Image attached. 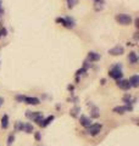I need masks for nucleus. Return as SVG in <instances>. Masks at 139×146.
<instances>
[{
  "label": "nucleus",
  "mask_w": 139,
  "mask_h": 146,
  "mask_svg": "<svg viewBox=\"0 0 139 146\" xmlns=\"http://www.w3.org/2000/svg\"><path fill=\"white\" fill-rule=\"evenodd\" d=\"M54 119V116H49L48 118H45V119H43V122H41V124L40 127H46L48 124H50L51 123V121Z\"/></svg>",
  "instance_id": "obj_14"
},
{
  "label": "nucleus",
  "mask_w": 139,
  "mask_h": 146,
  "mask_svg": "<svg viewBox=\"0 0 139 146\" xmlns=\"http://www.w3.org/2000/svg\"><path fill=\"white\" fill-rule=\"evenodd\" d=\"M128 82H129V84H131V86H133V88H137V86L139 85V76L138 74L132 76Z\"/></svg>",
  "instance_id": "obj_7"
},
{
  "label": "nucleus",
  "mask_w": 139,
  "mask_h": 146,
  "mask_svg": "<svg viewBox=\"0 0 139 146\" xmlns=\"http://www.w3.org/2000/svg\"><path fill=\"white\" fill-rule=\"evenodd\" d=\"M109 54L114 55V56H117V55H122L123 54V48L122 46H115L112 49L109 50Z\"/></svg>",
  "instance_id": "obj_6"
},
{
  "label": "nucleus",
  "mask_w": 139,
  "mask_h": 146,
  "mask_svg": "<svg viewBox=\"0 0 139 146\" xmlns=\"http://www.w3.org/2000/svg\"><path fill=\"white\" fill-rule=\"evenodd\" d=\"M116 21H117L120 25L127 26V25H131L132 17H131V15H128V13H120V15L116 16Z\"/></svg>",
  "instance_id": "obj_1"
},
{
  "label": "nucleus",
  "mask_w": 139,
  "mask_h": 146,
  "mask_svg": "<svg viewBox=\"0 0 139 146\" xmlns=\"http://www.w3.org/2000/svg\"><path fill=\"white\" fill-rule=\"evenodd\" d=\"M3 104H4V99H3V98H0V107L3 106Z\"/></svg>",
  "instance_id": "obj_24"
},
{
  "label": "nucleus",
  "mask_w": 139,
  "mask_h": 146,
  "mask_svg": "<svg viewBox=\"0 0 139 146\" xmlns=\"http://www.w3.org/2000/svg\"><path fill=\"white\" fill-rule=\"evenodd\" d=\"M128 60L131 63H137L138 62V56H137V54L136 52H131L129 54V56H128Z\"/></svg>",
  "instance_id": "obj_13"
},
{
  "label": "nucleus",
  "mask_w": 139,
  "mask_h": 146,
  "mask_svg": "<svg viewBox=\"0 0 139 146\" xmlns=\"http://www.w3.org/2000/svg\"><path fill=\"white\" fill-rule=\"evenodd\" d=\"M88 58H89L90 61H98L100 58V55L96 54V52H89V55H88Z\"/></svg>",
  "instance_id": "obj_12"
},
{
  "label": "nucleus",
  "mask_w": 139,
  "mask_h": 146,
  "mask_svg": "<svg viewBox=\"0 0 139 146\" xmlns=\"http://www.w3.org/2000/svg\"><path fill=\"white\" fill-rule=\"evenodd\" d=\"M23 101H25L26 104H28V105H38L40 102V100L38 98H28V96H25Z\"/></svg>",
  "instance_id": "obj_8"
},
{
  "label": "nucleus",
  "mask_w": 139,
  "mask_h": 146,
  "mask_svg": "<svg viewBox=\"0 0 139 146\" xmlns=\"http://www.w3.org/2000/svg\"><path fill=\"white\" fill-rule=\"evenodd\" d=\"M13 140H15V136H13L12 134H10L9 135V139H7V146H10L13 143Z\"/></svg>",
  "instance_id": "obj_20"
},
{
  "label": "nucleus",
  "mask_w": 139,
  "mask_h": 146,
  "mask_svg": "<svg viewBox=\"0 0 139 146\" xmlns=\"http://www.w3.org/2000/svg\"><path fill=\"white\" fill-rule=\"evenodd\" d=\"M92 117L93 118H98L99 117V113H98V108L94 107L93 108V112H92Z\"/></svg>",
  "instance_id": "obj_19"
},
{
  "label": "nucleus",
  "mask_w": 139,
  "mask_h": 146,
  "mask_svg": "<svg viewBox=\"0 0 139 146\" xmlns=\"http://www.w3.org/2000/svg\"><path fill=\"white\" fill-rule=\"evenodd\" d=\"M23 131H26V133L31 134L32 131H33V125H32L31 123H25V129H23Z\"/></svg>",
  "instance_id": "obj_15"
},
{
  "label": "nucleus",
  "mask_w": 139,
  "mask_h": 146,
  "mask_svg": "<svg viewBox=\"0 0 139 146\" xmlns=\"http://www.w3.org/2000/svg\"><path fill=\"white\" fill-rule=\"evenodd\" d=\"M43 119H44V118H43V115H41V113H40V115H39L38 117H35L33 121H34V122H35L38 125H40V124H41V122H43Z\"/></svg>",
  "instance_id": "obj_17"
},
{
  "label": "nucleus",
  "mask_w": 139,
  "mask_h": 146,
  "mask_svg": "<svg viewBox=\"0 0 139 146\" xmlns=\"http://www.w3.org/2000/svg\"><path fill=\"white\" fill-rule=\"evenodd\" d=\"M15 128H16V130H17V131H22L23 129H25V123L17 122V123H16V125H15Z\"/></svg>",
  "instance_id": "obj_16"
},
{
  "label": "nucleus",
  "mask_w": 139,
  "mask_h": 146,
  "mask_svg": "<svg viewBox=\"0 0 139 146\" xmlns=\"http://www.w3.org/2000/svg\"><path fill=\"white\" fill-rule=\"evenodd\" d=\"M35 140H38V141L40 140V134L39 133H35Z\"/></svg>",
  "instance_id": "obj_23"
},
{
  "label": "nucleus",
  "mask_w": 139,
  "mask_h": 146,
  "mask_svg": "<svg viewBox=\"0 0 139 146\" xmlns=\"http://www.w3.org/2000/svg\"><path fill=\"white\" fill-rule=\"evenodd\" d=\"M80 122H81V124H82L83 127H86V128H88V127H89V125L92 124L90 118H89V117H87V116H81Z\"/></svg>",
  "instance_id": "obj_9"
},
{
  "label": "nucleus",
  "mask_w": 139,
  "mask_h": 146,
  "mask_svg": "<svg viewBox=\"0 0 139 146\" xmlns=\"http://www.w3.org/2000/svg\"><path fill=\"white\" fill-rule=\"evenodd\" d=\"M117 85H118V88H120V89H122V90H129V89L132 88L131 84H129V82L126 80V79L118 80V82H117Z\"/></svg>",
  "instance_id": "obj_5"
},
{
  "label": "nucleus",
  "mask_w": 139,
  "mask_h": 146,
  "mask_svg": "<svg viewBox=\"0 0 139 146\" xmlns=\"http://www.w3.org/2000/svg\"><path fill=\"white\" fill-rule=\"evenodd\" d=\"M133 107L132 106H117L114 108V112L115 113H120V115H122V113L127 112V111H132Z\"/></svg>",
  "instance_id": "obj_4"
},
{
  "label": "nucleus",
  "mask_w": 139,
  "mask_h": 146,
  "mask_svg": "<svg viewBox=\"0 0 139 146\" xmlns=\"http://www.w3.org/2000/svg\"><path fill=\"white\" fill-rule=\"evenodd\" d=\"M101 128L103 127H101L100 123H94V124H90L87 128V131H88V134H90L92 136H95V135H98L100 133Z\"/></svg>",
  "instance_id": "obj_3"
},
{
  "label": "nucleus",
  "mask_w": 139,
  "mask_h": 146,
  "mask_svg": "<svg viewBox=\"0 0 139 146\" xmlns=\"http://www.w3.org/2000/svg\"><path fill=\"white\" fill-rule=\"evenodd\" d=\"M9 127V116L7 115H4L1 118V128L3 129H6Z\"/></svg>",
  "instance_id": "obj_10"
},
{
  "label": "nucleus",
  "mask_w": 139,
  "mask_h": 146,
  "mask_svg": "<svg viewBox=\"0 0 139 146\" xmlns=\"http://www.w3.org/2000/svg\"><path fill=\"white\" fill-rule=\"evenodd\" d=\"M109 74H110V77H112L114 79H120L122 77V68H121V65H115L110 70V72H109Z\"/></svg>",
  "instance_id": "obj_2"
},
{
  "label": "nucleus",
  "mask_w": 139,
  "mask_h": 146,
  "mask_svg": "<svg viewBox=\"0 0 139 146\" xmlns=\"http://www.w3.org/2000/svg\"><path fill=\"white\" fill-rule=\"evenodd\" d=\"M40 113H41V112H33V113H29V112H28V113H27V117L32 118V119H34L35 117H38V116L40 115Z\"/></svg>",
  "instance_id": "obj_18"
},
{
  "label": "nucleus",
  "mask_w": 139,
  "mask_h": 146,
  "mask_svg": "<svg viewBox=\"0 0 139 146\" xmlns=\"http://www.w3.org/2000/svg\"><path fill=\"white\" fill-rule=\"evenodd\" d=\"M1 35H6V29L5 28H3L1 31H0V36Z\"/></svg>",
  "instance_id": "obj_22"
},
{
  "label": "nucleus",
  "mask_w": 139,
  "mask_h": 146,
  "mask_svg": "<svg viewBox=\"0 0 139 146\" xmlns=\"http://www.w3.org/2000/svg\"><path fill=\"white\" fill-rule=\"evenodd\" d=\"M123 102H126L127 105H129V104H134V102H136V99H133L132 96H131V95H124V96H123Z\"/></svg>",
  "instance_id": "obj_11"
},
{
  "label": "nucleus",
  "mask_w": 139,
  "mask_h": 146,
  "mask_svg": "<svg viewBox=\"0 0 139 146\" xmlns=\"http://www.w3.org/2000/svg\"><path fill=\"white\" fill-rule=\"evenodd\" d=\"M77 3V0H68V6L70 7H73V5Z\"/></svg>",
  "instance_id": "obj_21"
}]
</instances>
